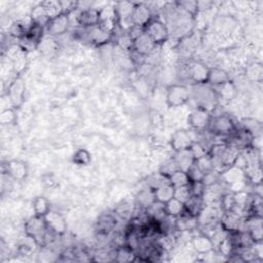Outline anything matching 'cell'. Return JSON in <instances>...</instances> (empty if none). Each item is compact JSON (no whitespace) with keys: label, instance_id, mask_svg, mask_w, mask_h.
Returning <instances> with one entry per match:
<instances>
[{"label":"cell","instance_id":"obj_1","mask_svg":"<svg viewBox=\"0 0 263 263\" xmlns=\"http://www.w3.org/2000/svg\"><path fill=\"white\" fill-rule=\"evenodd\" d=\"M25 233L32 238L37 246L44 247L47 243V236L50 230L47 227L44 217L33 215L25 223Z\"/></svg>","mask_w":263,"mask_h":263},{"label":"cell","instance_id":"obj_2","mask_svg":"<svg viewBox=\"0 0 263 263\" xmlns=\"http://www.w3.org/2000/svg\"><path fill=\"white\" fill-rule=\"evenodd\" d=\"M191 99L190 89L184 84L174 83L166 87L165 102L170 108L181 107L187 104Z\"/></svg>","mask_w":263,"mask_h":263},{"label":"cell","instance_id":"obj_3","mask_svg":"<svg viewBox=\"0 0 263 263\" xmlns=\"http://www.w3.org/2000/svg\"><path fill=\"white\" fill-rule=\"evenodd\" d=\"M236 125L232 118L227 114L212 115L208 129L216 136H231L236 130Z\"/></svg>","mask_w":263,"mask_h":263},{"label":"cell","instance_id":"obj_4","mask_svg":"<svg viewBox=\"0 0 263 263\" xmlns=\"http://www.w3.org/2000/svg\"><path fill=\"white\" fill-rule=\"evenodd\" d=\"M143 31L155 42L156 45L163 44L170 37V32L165 23L154 16L143 28Z\"/></svg>","mask_w":263,"mask_h":263},{"label":"cell","instance_id":"obj_5","mask_svg":"<svg viewBox=\"0 0 263 263\" xmlns=\"http://www.w3.org/2000/svg\"><path fill=\"white\" fill-rule=\"evenodd\" d=\"M194 98L196 102V107L205 109L211 113L212 110L215 109L218 101L217 95L213 87H206L205 84H196Z\"/></svg>","mask_w":263,"mask_h":263},{"label":"cell","instance_id":"obj_6","mask_svg":"<svg viewBox=\"0 0 263 263\" xmlns=\"http://www.w3.org/2000/svg\"><path fill=\"white\" fill-rule=\"evenodd\" d=\"M212 113L206 111L205 109L195 107L187 117L188 124L197 132H202L208 128L211 121Z\"/></svg>","mask_w":263,"mask_h":263},{"label":"cell","instance_id":"obj_7","mask_svg":"<svg viewBox=\"0 0 263 263\" xmlns=\"http://www.w3.org/2000/svg\"><path fill=\"white\" fill-rule=\"evenodd\" d=\"M77 14L75 17V23L80 28H90L98 26L101 21V11L98 8H86L77 9Z\"/></svg>","mask_w":263,"mask_h":263},{"label":"cell","instance_id":"obj_8","mask_svg":"<svg viewBox=\"0 0 263 263\" xmlns=\"http://www.w3.org/2000/svg\"><path fill=\"white\" fill-rule=\"evenodd\" d=\"M188 78L195 84H206L210 67L199 61H191L188 65Z\"/></svg>","mask_w":263,"mask_h":263},{"label":"cell","instance_id":"obj_9","mask_svg":"<svg viewBox=\"0 0 263 263\" xmlns=\"http://www.w3.org/2000/svg\"><path fill=\"white\" fill-rule=\"evenodd\" d=\"M70 25H71V23H70L69 15L62 13L59 16L50 18L47 22L44 29H45V32L49 36L57 37V36H61V35L65 34L68 31Z\"/></svg>","mask_w":263,"mask_h":263},{"label":"cell","instance_id":"obj_10","mask_svg":"<svg viewBox=\"0 0 263 263\" xmlns=\"http://www.w3.org/2000/svg\"><path fill=\"white\" fill-rule=\"evenodd\" d=\"M242 220L241 216L236 211H227L222 212L221 218H220V228L226 232H234L241 230Z\"/></svg>","mask_w":263,"mask_h":263},{"label":"cell","instance_id":"obj_11","mask_svg":"<svg viewBox=\"0 0 263 263\" xmlns=\"http://www.w3.org/2000/svg\"><path fill=\"white\" fill-rule=\"evenodd\" d=\"M7 97L11 103L12 108H18L24 103V96H25V83L24 80L18 76L15 77L10 84L8 85L7 89Z\"/></svg>","mask_w":263,"mask_h":263},{"label":"cell","instance_id":"obj_12","mask_svg":"<svg viewBox=\"0 0 263 263\" xmlns=\"http://www.w3.org/2000/svg\"><path fill=\"white\" fill-rule=\"evenodd\" d=\"M242 224L245 225V231L250 235L254 242H262V216H247Z\"/></svg>","mask_w":263,"mask_h":263},{"label":"cell","instance_id":"obj_13","mask_svg":"<svg viewBox=\"0 0 263 263\" xmlns=\"http://www.w3.org/2000/svg\"><path fill=\"white\" fill-rule=\"evenodd\" d=\"M44 219L46 221L48 229L53 232L57 236L63 235L67 231V223L64 216L58 212L49 211L45 216Z\"/></svg>","mask_w":263,"mask_h":263},{"label":"cell","instance_id":"obj_14","mask_svg":"<svg viewBox=\"0 0 263 263\" xmlns=\"http://www.w3.org/2000/svg\"><path fill=\"white\" fill-rule=\"evenodd\" d=\"M155 42L144 31L134 39L132 50L144 57H149L156 49Z\"/></svg>","mask_w":263,"mask_h":263},{"label":"cell","instance_id":"obj_15","mask_svg":"<svg viewBox=\"0 0 263 263\" xmlns=\"http://www.w3.org/2000/svg\"><path fill=\"white\" fill-rule=\"evenodd\" d=\"M152 17L153 14L148 5H146L145 3H135L132 15L134 26L144 28Z\"/></svg>","mask_w":263,"mask_h":263},{"label":"cell","instance_id":"obj_16","mask_svg":"<svg viewBox=\"0 0 263 263\" xmlns=\"http://www.w3.org/2000/svg\"><path fill=\"white\" fill-rule=\"evenodd\" d=\"M193 142H194V139L191 137L189 132L185 129H179L175 132L172 136L171 147L175 152L182 151V150L189 149Z\"/></svg>","mask_w":263,"mask_h":263},{"label":"cell","instance_id":"obj_17","mask_svg":"<svg viewBox=\"0 0 263 263\" xmlns=\"http://www.w3.org/2000/svg\"><path fill=\"white\" fill-rule=\"evenodd\" d=\"M247 177L245 171L237 165H230L226 167L222 173H220V182L225 183L227 186L236 182L246 181Z\"/></svg>","mask_w":263,"mask_h":263},{"label":"cell","instance_id":"obj_18","mask_svg":"<svg viewBox=\"0 0 263 263\" xmlns=\"http://www.w3.org/2000/svg\"><path fill=\"white\" fill-rule=\"evenodd\" d=\"M191 245L197 254L205 255L214 250L215 242L209 235L204 233H199L192 237Z\"/></svg>","mask_w":263,"mask_h":263},{"label":"cell","instance_id":"obj_19","mask_svg":"<svg viewBox=\"0 0 263 263\" xmlns=\"http://www.w3.org/2000/svg\"><path fill=\"white\" fill-rule=\"evenodd\" d=\"M6 167V173L7 175L16 181H22L24 180L27 175H28V167L26 163L22 160L18 159H13L7 162L5 165Z\"/></svg>","mask_w":263,"mask_h":263},{"label":"cell","instance_id":"obj_20","mask_svg":"<svg viewBox=\"0 0 263 263\" xmlns=\"http://www.w3.org/2000/svg\"><path fill=\"white\" fill-rule=\"evenodd\" d=\"M204 199L201 196L191 195L184 203V213L192 217H198L204 209Z\"/></svg>","mask_w":263,"mask_h":263},{"label":"cell","instance_id":"obj_21","mask_svg":"<svg viewBox=\"0 0 263 263\" xmlns=\"http://www.w3.org/2000/svg\"><path fill=\"white\" fill-rule=\"evenodd\" d=\"M198 218L186 214H182L175 220V229L181 232L193 231L198 227Z\"/></svg>","mask_w":263,"mask_h":263},{"label":"cell","instance_id":"obj_22","mask_svg":"<svg viewBox=\"0 0 263 263\" xmlns=\"http://www.w3.org/2000/svg\"><path fill=\"white\" fill-rule=\"evenodd\" d=\"M229 80H230V77L224 69L218 68V67L210 68L208 82H206V84H209L210 86H212V87L218 86L223 83H226Z\"/></svg>","mask_w":263,"mask_h":263},{"label":"cell","instance_id":"obj_23","mask_svg":"<svg viewBox=\"0 0 263 263\" xmlns=\"http://www.w3.org/2000/svg\"><path fill=\"white\" fill-rule=\"evenodd\" d=\"M173 160L176 162L179 170H182V171H185V172L195 161L190 149L175 152V155L173 156Z\"/></svg>","mask_w":263,"mask_h":263},{"label":"cell","instance_id":"obj_24","mask_svg":"<svg viewBox=\"0 0 263 263\" xmlns=\"http://www.w3.org/2000/svg\"><path fill=\"white\" fill-rule=\"evenodd\" d=\"M174 190L175 188L170 183H165L163 185L156 187L155 189H153L155 201L162 204L166 203L174 197Z\"/></svg>","mask_w":263,"mask_h":263},{"label":"cell","instance_id":"obj_25","mask_svg":"<svg viewBox=\"0 0 263 263\" xmlns=\"http://www.w3.org/2000/svg\"><path fill=\"white\" fill-rule=\"evenodd\" d=\"M116 225V219L112 215H102L97 222V229L100 234H109Z\"/></svg>","mask_w":263,"mask_h":263},{"label":"cell","instance_id":"obj_26","mask_svg":"<svg viewBox=\"0 0 263 263\" xmlns=\"http://www.w3.org/2000/svg\"><path fill=\"white\" fill-rule=\"evenodd\" d=\"M213 89L215 90L217 98H221L225 101H230L231 99L234 98L236 93V89L234 84L229 80L226 83H223L218 86H214Z\"/></svg>","mask_w":263,"mask_h":263},{"label":"cell","instance_id":"obj_27","mask_svg":"<svg viewBox=\"0 0 263 263\" xmlns=\"http://www.w3.org/2000/svg\"><path fill=\"white\" fill-rule=\"evenodd\" d=\"M30 20L34 24H38L43 27L46 26L47 22L49 21V17L47 15L44 7L41 5V3L35 5L32 8V10L30 12Z\"/></svg>","mask_w":263,"mask_h":263},{"label":"cell","instance_id":"obj_28","mask_svg":"<svg viewBox=\"0 0 263 263\" xmlns=\"http://www.w3.org/2000/svg\"><path fill=\"white\" fill-rule=\"evenodd\" d=\"M163 209L166 216L177 218L184 213V203L173 197L171 200L163 204Z\"/></svg>","mask_w":263,"mask_h":263},{"label":"cell","instance_id":"obj_29","mask_svg":"<svg viewBox=\"0 0 263 263\" xmlns=\"http://www.w3.org/2000/svg\"><path fill=\"white\" fill-rule=\"evenodd\" d=\"M136 252L126 243L120 246L115 251V260L118 262H129L137 260Z\"/></svg>","mask_w":263,"mask_h":263},{"label":"cell","instance_id":"obj_30","mask_svg":"<svg viewBox=\"0 0 263 263\" xmlns=\"http://www.w3.org/2000/svg\"><path fill=\"white\" fill-rule=\"evenodd\" d=\"M155 202L154 191L152 188H148V190L141 191L137 196V203L140 208L148 209Z\"/></svg>","mask_w":263,"mask_h":263},{"label":"cell","instance_id":"obj_31","mask_svg":"<svg viewBox=\"0 0 263 263\" xmlns=\"http://www.w3.org/2000/svg\"><path fill=\"white\" fill-rule=\"evenodd\" d=\"M50 211L49 201L43 196H37L33 200V212L34 215L44 217Z\"/></svg>","mask_w":263,"mask_h":263},{"label":"cell","instance_id":"obj_32","mask_svg":"<svg viewBox=\"0 0 263 263\" xmlns=\"http://www.w3.org/2000/svg\"><path fill=\"white\" fill-rule=\"evenodd\" d=\"M41 5L44 7L49 20L53 18L55 16H59L60 14L63 13L61 1H52V0L43 1V2H41Z\"/></svg>","mask_w":263,"mask_h":263},{"label":"cell","instance_id":"obj_33","mask_svg":"<svg viewBox=\"0 0 263 263\" xmlns=\"http://www.w3.org/2000/svg\"><path fill=\"white\" fill-rule=\"evenodd\" d=\"M168 183L174 187H180L189 184V179L185 171L178 170L168 177Z\"/></svg>","mask_w":263,"mask_h":263},{"label":"cell","instance_id":"obj_34","mask_svg":"<svg viewBox=\"0 0 263 263\" xmlns=\"http://www.w3.org/2000/svg\"><path fill=\"white\" fill-rule=\"evenodd\" d=\"M72 161L80 166L88 165L91 161L90 153L86 149H78L72 156Z\"/></svg>","mask_w":263,"mask_h":263},{"label":"cell","instance_id":"obj_35","mask_svg":"<svg viewBox=\"0 0 263 263\" xmlns=\"http://www.w3.org/2000/svg\"><path fill=\"white\" fill-rule=\"evenodd\" d=\"M30 26H26V24L23 21H16V22L12 23V25L9 27V35L11 37L20 40L21 38H23L25 36V34Z\"/></svg>","mask_w":263,"mask_h":263},{"label":"cell","instance_id":"obj_36","mask_svg":"<svg viewBox=\"0 0 263 263\" xmlns=\"http://www.w3.org/2000/svg\"><path fill=\"white\" fill-rule=\"evenodd\" d=\"M246 75L251 79L255 80L256 82H260L263 76V68L260 63H253L248 66L246 70Z\"/></svg>","mask_w":263,"mask_h":263},{"label":"cell","instance_id":"obj_37","mask_svg":"<svg viewBox=\"0 0 263 263\" xmlns=\"http://www.w3.org/2000/svg\"><path fill=\"white\" fill-rule=\"evenodd\" d=\"M220 206H221L222 212L235 210V200H234L233 192H227V193H224L221 195Z\"/></svg>","mask_w":263,"mask_h":263},{"label":"cell","instance_id":"obj_38","mask_svg":"<svg viewBox=\"0 0 263 263\" xmlns=\"http://www.w3.org/2000/svg\"><path fill=\"white\" fill-rule=\"evenodd\" d=\"M176 4L178 7H180L182 10H184L188 14L192 15L193 17L196 15V13L199 10L197 1H178V2H176Z\"/></svg>","mask_w":263,"mask_h":263},{"label":"cell","instance_id":"obj_39","mask_svg":"<svg viewBox=\"0 0 263 263\" xmlns=\"http://www.w3.org/2000/svg\"><path fill=\"white\" fill-rule=\"evenodd\" d=\"M195 164L198 166V168L205 175L208 174L209 172L213 171L214 167H213V162H212V158L210 156V154H205L199 158H197L195 161Z\"/></svg>","mask_w":263,"mask_h":263},{"label":"cell","instance_id":"obj_40","mask_svg":"<svg viewBox=\"0 0 263 263\" xmlns=\"http://www.w3.org/2000/svg\"><path fill=\"white\" fill-rule=\"evenodd\" d=\"M191 196V192L189 189V185H184L180 187H176L174 190V197L181 202L185 203V201Z\"/></svg>","mask_w":263,"mask_h":263},{"label":"cell","instance_id":"obj_41","mask_svg":"<svg viewBox=\"0 0 263 263\" xmlns=\"http://www.w3.org/2000/svg\"><path fill=\"white\" fill-rule=\"evenodd\" d=\"M189 149H190V151H191V153H192V155H193L195 160L197 158H199V157H201V156H203V155L209 153V150H206L205 146L202 143H200L199 141H194L191 144Z\"/></svg>","mask_w":263,"mask_h":263},{"label":"cell","instance_id":"obj_42","mask_svg":"<svg viewBox=\"0 0 263 263\" xmlns=\"http://www.w3.org/2000/svg\"><path fill=\"white\" fill-rule=\"evenodd\" d=\"M187 177L190 182H195V181H202L204 174L198 168V166L195 164V162L192 163V165L186 171Z\"/></svg>","mask_w":263,"mask_h":263},{"label":"cell","instance_id":"obj_43","mask_svg":"<svg viewBox=\"0 0 263 263\" xmlns=\"http://www.w3.org/2000/svg\"><path fill=\"white\" fill-rule=\"evenodd\" d=\"M189 189L191 192V195L193 196H201L203 197V194L205 192V185L203 184L202 181H195V182H190L189 184Z\"/></svg>","mask_w":263,"mask_h":263},{"label":"cell","instance_id":"obj_44","mask_svg":"<svg viewBox=\"0 0 263 263\" xmlns=\"http://www.w3.org/2000/svg\"><path fill=\"white\" fill-rule=\"evenodd\" d=\"M0 121L2 124H11L15 121V112L14 108H8L2 111L0 116Z\"/></svg>","mask_w":263,"mask_h":263}]
</instances>
